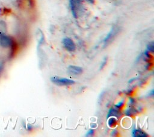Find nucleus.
<instances>
[{"mask_svg": "<svg viewBox=\"0 0 154 137\" xmlns=\"http://www.w3.org/2000/svg\"><path fill=\"white\" fill-rule=\"evenodd\" d=\"M125 104V101L124 100H122L120 101H119V103H117V104H115V107L119 109H120V108H122Z\"/></svg>", "mask_w": 154, "mask_h": 137, "instance_id": "12", "label": "nucleus"}, {"mask_svg": "<svg viewBox=\"0 0 154 137\" xmlns=\"http://www.w3.org/2000/svg\"><path fill=\"white\" fill-rule=\"evenodd\" d=\"M67 71L70 74L72 75H79L82 73L83 69L79 66L70 65L67 68Z\"/></svg>", "mask_w": 154, "mask_h": 137, "instance_id": "6", "label": "nucleus"}, {"mask_svg": "<svg viewBox=\"0 0 154 137\" xmlns=\"http://www.w3.org/2000/svg\"><path fill=\"white\" fill-rule=\"evenodd\" d=\"M7 31V25L5 22L0 21V36L4 35Z\"/></svg>", "mask_w": 154, "mask_h": 137, "instance_id": "10", "label": "nucleus"}, {"mask_svg": "<svg viewBox=\"0 0 154 137\" xmlns=\"http://www.w3.org/2000/svg\"><path fill=\"white\" fill-rule=\"evenodd\" d=\"M94 130L93 129H90L87 132V133H86L85 136H93L94 135Z\"/></svg>", "mask_w": 154, "mask_h": 137, "instance_id": "14", "label": "nucleus"}, {"mask_svg": "<svg viewBox=\"0 0 154 137\" xmlns=\"http://www.w3.org/2000/svg\"><path fill=\"white\" fill-rule=\"evenodd\" d=\"M3 69H4V65L2 63H0V76L2 74V72L3 71Z\"/></svg>", "mask_w": 154, "mask_h": 137, "instance_id": "15", "label": "nucleus"}, {"mask_svg": "<svg viewBox=\"0 0 154 137\" xmlns=\"http://www.w3.org/2000/svg\"><path fill=\"white\" fill-rule=\"evenodd\" d=\"M69 6L73 16L77 19L83 9L81 0H69Z\"/></svg>", "mask_w": 154, "mask_h": 137, "instance_id": "1", "label": "nucleus"}, {"mask_svg": "<svg viewBox=\"0 0 154 137\" xmlns=\"http://www.w3.org/2000/svg\"><path fill=\"white\" fill-rule=\"evenodd\" d=\"M109 116H114L117 118H119L120 116V112H119V109L116 108H111L108 113L107 115V117H109Z\"/></svg>", "mask_w": 154, "mask_h": 137, "instance_id": "8", "label": "nucleus"}, {"mask_svg": "<svg viewBox=\"0 0 154 137\" xmlns=\"http://www.w3.org/2000/svg\"><path fill=\"white\" fill-rule=\"evenodd\" d=\"M32 129V126L31 124H28L27 125V130H31Z\"/></svg>", "mask_w": 154, "mask_h": 137, "instance_id": "17", "label": "nucleus"}, {"mask_svg": "<svg viewBox=\"0 0 154 137\" xmlns=\"http://www.w3.org/2000/svg\"><path fill=\"white\" fill-rule=\"evenodd\" d=\"M154 50V45H153V42H152L149 43L147 46V51H148L149 53H153Z\"/></svg>", "mask_w": 154, "mask_h": 137, "instance_id": "11", "label": "nucleus"}, {"mask_svg": "<svg viewBox=\"0 0 154 137\" xmlns=\"http://www.w3.org/2000/svg\"><path fill=\"white\" fill-rule=\"evenodd\" d=\"M28 1H29V4H30L31 5H32V4H33V2H34V0H28Z\"/></svg>", "mask_w": 154, "mask_h": 137, "instance_id": "19", "label": "nucleus"}, {"mask_svg": "<svg viewBox=\"0 0 154 137\" xmlns=\"http://www.w3.org/2000/svg\"><path fill=\"white\" fill-rule=\"evenodd\" d=\"M132 135L135 137H147V134L141 129L134 128L132 131Z\"/></svg>", "mask_w": 154, "mask_h": 137, "instance_id": "7", "label": "nucleus"}, {"mask_svg": "<svg viewBox=\"0 0 154 137\" xmlns=\"http://www.w3.org/2000/svg\"><path fill=\"white\" fill-rule=\"evenodd\" d=\"M51 81L57 86H69L75 84V81L66 78H61L57 76H54L51 78Z\"/></svg>", "mask_w": 154, "mask_h": 137, "instance_id": "3", "label": "nucleus"}, {"mask_svg": "<svg viewBox=\"0 0 154 137\" xmlns=\"http://www.w3.org/2000/svg\"><path fill=\"white\" fill-rule=\"evenodd\" d=\"M120 31V27L117 25H114L111 28L109 33L107 34V35L104 38L103 42V46H106L110 42H111L115 37L118 34V33Z\"/></svg>", "mask_w": 154, "mask_h": 137, "instance_id": "2", "label": "nucleus"}, {"mask_svg": "<svg viewBox=\"0 0 154 137\" xmlns=\"http://www.w3.org/2000/svg\"><path fill=\"white\" fill-rule=\"evenodd\" d=\"M0 45L2 48H7L10 47H13L14 42L12 38L9 36L2 35L0 36Z\"/></svg>", "mask_w": 154, "mask_h": 137, "instance_id": "4", "label": "nucleus"}, {"mask_svg": "<svg viewBox=\"0 0 154 137\" xmlns=\"http://www.w3.org/2000/svg\"><path fill=\"white\" fill-rule=\"evenodd\" d=\"M117 118L114 117V116H109L108 117V125L109 127L112 128V127H115L117 125Z\"/></svg>", "mask_w": 154, "mask_h": 137, "instance_id": "9", "label": "nucleus"}, {"mask_svg": "<svg viewBox=\"0 0 154 137\" xmlns=\"http://www.w3.org/2000/svg\"><path fill=\"white\" fill-rule=\"evenodd\" d=\"M87 2H88V3H90V4H94V2H95V0H85Z\"/></svg>", "mask_w": 154, "mask_h": 137, "instance_id": "18", "label": "nucleus"}, {"mask_svg": "<svg viewBox=\"0 0 154 137\" xmlns=\"http://www.w3.org/2000/svg\"><path fill=\"white\" fill-rule=\"evenodd\" d=\"M63 45L64 48L70 52L75 51L76 49V45L72 39L69 37H65L62 40Z\"/></svg>", "mask_w": 154, "mask_h": 137, "instance_id": "5", "label": "nucleus"}, {"mask_svg": "<svg viewBox=\"0 0 154 137\" xmlns=\"http://www.w3.org/2000/svg\"><path fill=\"white\" fill-rule=\"evenodd\" d=\"M117 133H118L117 130H114L111 132V136H116Z\"/></svg>", "mask_w": 154, "mask_h": 137, "instance_id": "16", "label": "nucleus"}, {"mask_svg": "<svg viewBox=\"0 0 154 137\" xmlns=\"http://www.w3.org/2000/svg\"><path fill=\"white\" fill-rule=\"evenodd\" d=\"M107 60H108V58L107 57H105L103 59V60H102V62H101V64L100 65V70L102 69L106 65V63H107Z\"/></svg>", "mask_w": 154, "mask_h": 137, "instance_id": "13", "label": "nucleus"}]
</instances>
